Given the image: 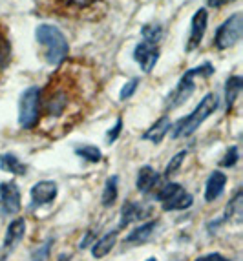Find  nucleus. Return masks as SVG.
Returning a JSON list of instances; mask_svg holds the SVG:
<instances>
[{
    "label": "nucleus",
    "instance_id": "nucleus-23",
    "mask_svg": "<svg viewBox=\"0 0 243 261\" xmlns=\"http://www.w3.org/2000/svg\"><path fill=\"white\" fill-rule=\"evenodd\" d=\"M141 33H143V40L157 44L161 39V35H163V30H161L159 24H147V26H143Z\"/></svg>",
    "mask_w": 243,
    "mask_h": 261
},
{
    "label": "nucleus",
    "instance_id": "nucleus-19",
    "mask_svg": "<svg viewBox=\"0 0 243 261\" xmlns=\"http://www.w3.org/2000/svg\"><path fill=\"white\" fill-rule=\"evenodd\" d=\"M0 168L13 175H24L28 166L24 165L15 153H2V155H0Z\"/></svg>",
    "mask_w": 243,
    "mask_h": 261
},
{
    "label": "nucleus",
    "instance_id": "nucleus-4",
    "mask_svg": "<svg viewBox=\"0 0 243 261\" xmlns=\"http://www.w3.org/2000/svg\"><path fill=\"white\" fill-rule=\"evenodd\" d=\"M40 95H42V90L39 86H30L20 95V102H18V124L24 130H31L39 122Z\"/></svg>",
    "mask_w": 243,
    "mask_h": 261
},
{
    "label": "nucleus",
    "instance_id": "nucleus-20",
    "mask_svg": "<svg viewBox=\"0 0 243 261\" xmlns=\"http://www.w3.org/2000/svg\"><path fill=\"white\" fill-rule=\"evenodd\" d=\"M117 181L119 179L113 175V177H108L106 185H104V190H103V205L104 206H110L115 203L117 199Z\"/></svg>",
    "mask_w": 243,
    "mask_h": 261
},
{
    "label": "nucleus",
    "instance_id": "nucleus-15",
    "mask_svg": "<svg viewBox=\"0 0 243 261\" xmlns=\"http://www.w3.org/2000/svg\"><path fill=\"white\" fill-rule=\"evenodd\" d=\"M156 228H157V221L143 223V225L137 226V228H134L130 234L126 236L125 243H128V245H141V243H144V241H148L150 238H152L154 232H156Z\"/></svg>",
    "mask_w": 243,
    "mask_h": 261
},
{
    "label": "nucleus",
    "instance_id": "nucleus-13",
    "mask_svg": "<svg viewBox=\"0 0 243 261\" xmlns=\"http://www.w3.org/2000/svg\"><path fill=\"white\" fill-rule=\"evenodd\" d=\"M227 185V175L223 174V172H212L210 174V177L207 179V187H205V199L208 201V203H212V201H216L217 197H222L223 194V188H225Z\"/></svg>",
    "mask_w": 243,
    "mask_h": 261
},
{
    "label": "nucleus",
    "instance_id": "nucleus-27",
    "mask_svg": "<svg viewBox=\"0 0 243 261\" xmlns=\"http://www.w3.org/2000/svg\"><path fill=\"white\" fill-rule=\"evenodd\" d=\"M137 84H139V79H132V81H128V83L123 86L121 93H119V99L121 100L130 99V97L135 93V90H137Z\"/></svg>",
    "mask_w": 243,
    "mask_h": 261
},
{
    "label": "nucleus",
    "instance_id": "nucleus-2",
    "mask_svg": "<svg viewBox=\"0 0 243 261\" xmlns=\"http://www.w3.org/2000/svg\"><path fill=\"white\" fill-rule=\"evenodd\" d=\"M217 106H220V100H217L216 93H207V95L200 100V105L192 110V113H188L187 117L179 119V121L176 122V126L170 128V130H172V134H170L172 139H179V137H188V135H192L214 112H216Z\"/></svg>",
    "mask_w": 243,
    "mask_h": 261
},
{
    "label": "nucleus",
    "instance_id": "nucleus-33",
    "mask_svg": "<svg viewBox=\"0 0 243 261\" xmlns=\"http://www.w3.org/2000/svg\"><path fill=\"white\" fill-rule=\"evenodd\" d=\"M91 240H93V230H88L86 232V238H84V240L81 241V248H86L88 245H90Z\"/></svg>",
    "mask_w": 243,
    "mask_h": 261
},
{
    "label": "nucleus",
    "instance_id": "nucleus-5",
    "mask_svg": "<svg viewBox=\"0 0 243 261\" xmlns=\"http://www.w3.org/2000/svg\"><path fill=\"white\" fill-rule=\"evenodd\" d=\"M243 35V15L234 13L230 15L222 26L217 28L216 37H214V46L217 49L232 48L236 42H239Z\"/></svg>",
    "mask_w": 243,
    "mask_h": 261
},
{
    "label": "nucleus",
    "instance_id": "nucleus-7",
    "mask_svg": "<svg viewBox=\"0 0 243 261\" xmlns=\"http://www.w3.org/2000/svg\"><path fill=\"white\" fill-rule=\"evenodd\" d=\"M134 61L141 66V70L144 73H150L154 70V66L159 61V49H157V44L152 42H139L134 49Z\"/></svg>",
    "mask_w": 243,
    "mask_h": 261
},
{
    "label": "nucleus",
    "instance_id": "nucleus-12",
    "mask_svg": "<svg viewBox=\"0 0 243 261\" xmlns=\"http://www.w3.org/2000/svg\"><path fill=\"white\" fill-rule=\"evenodd\" d=\"M148 212H150V210H148L143 203H137V201H126L121 208V223H119V226L125 228V226H128L130 223H135V221H139V219H143Z\"/></svg>",
    "mask_w": 243,
    "mask_h": 261
},
{
    "label": "nucleus",
    "instance_id": "nucleus-29",
    "mask_svg": "<svg viewBox=\"0 0 243 261\" xmlns=\"http://www.w3.org/2000/svg\"><path fill=\"white\" fill-rule=\"evenodd\" d=\"M121 130H123V119H121V117H117V121H115V126L110 128L108 134H106V143L112 144L113 141H115V139H117V137H119V134H121Z\"/></svg>",
    "mask_w": 243,
    "mask_h": 261
},
{
    "label": "nucleus",
    "instance_id": "nucleus-1",
    "mask_svg": "<svg viewBox=\"0 0 243 261\" xmlns=\"http://www.w3.org/2000/svg\"><path fill=\"white\" fill-rule=\"evenodd\" d=\"M35 39L42 46L46 62L52 66H59L68 57L69 46L64 33L52 24H40L35 30Z\"/></svg>",
    "mask_w": 243,
    "mask_h": 261
},
{
    "label": "nucleus",
    "instance_id": "nucleus-31",
    "mask_svg": "<svg viewBox=\"0 0 243 261\" xmlns=\"http://www.w3.org/2000/svg\"><path fill=\"white\" fill-rule=\"evenodd\" d=\"M196 261H229L227 257H223L222 254H207V256H201V257H198Z\"/></svg>",
    "mask_w": 243,
    "mask_h": 261
},
{
    "label": "nucleus",
    "instance_id": "nucleus-17",
    "mask_svg": "<svg viewBox=\"0 0 243 261\" xmlns=\"http://www.w3.org/2000/svg\"><path fill=\"white\" fill-rule=\"evenodd\" d=\"M157 181H159V174H157L156 170H154L152 166H143V168L139 170L135 187H137L139 192L148 194V192L152 190V188L157 185Z\"/></svg>",
    "mask_w": 243,
    "mask_h": 261
},
{
    "label": "nucleus",
    "instance_id": "nucleus-30",
    "mask_svg": "<svg viewBox=\"0 0 243 261\" xmlns=\"http://www.w3.org/2000/svg\"><path fill=\"white\" fill-rule=\"evenodd\" d=\"M68 6H75V8H86V6L93 4L97 0H64Z\"/></svg>",
    "mask_w": 243,
    "mask_h": 261
},
{
    "label": "nucleus",
    "instance_id": "nucleus-18",
    "mask_svg": "<svg viewBox=\"0 0 243 261\" xmlns=\"http://www.w3.org/2000/svg\"><path fill=\"white\" fill-rule=\"evenodd\" d=\"M243 88V79L239 75H232L225 84V110L230 112Z\"/></svg>",
    "mask_w": 243,
    "mask_h": 261
},
{
    "label": "nucleus",
    "instance_id": "nucleus-21",
    "mask_svg": "<svg viewBox=\"0 0 243 261\" xmlns=\"http://www.w3.org/2000/svg\"><path fill=\"white\" fill-rule=\"evenodd\" d=\"M75 153H77L79 157L86 159L88 163H99L101 157H103L101 150L97 148V146H93V144H83V146H77V148H75Z\"/></svg>",
    "mask_w": 243,
    "mask_h": 261
},
{
    "label": "nucleus",
    "instance_id": "nucleus-22",
    "mask_svg": "<svg viewBox=\"0 0 243 261\" xmlns=\"http://www.w3.org/2000/svg\"><path fill=\"white\" fill-rule=\"evenodd\" d=\"M227 216L229 218H234V221H241V216H243V194L238 192L234 196V199L229 203V208H227Z\"/></svg>",
    "mask_w": 243,
    "mask_h": 261
},
{
    "label": "nucleus",
    "instance_id": "nucleus-8",
    "mask_svg": "<svg viewBox=\"0 0 243 261\" xmlns=\"http://www.w3.org/2000/svg\"><path fill=\"white\" fill-rule=\"evenodd\" d=\"M207 22H208L207 9L205 8L198 9L190 22V35H188L187 51H194L201 44V40H203V37H205V31H207Z\"/></svg>",
    "mask_w": 243,
    "mask_h": 261
},
{
    "label": "nucleus",
    "instance_id": "nucleus-24",
    "mask_svg": "<svg viewBox=\"0 0 243 261\" xmlns=\"http://www.w3.org/2000/svg\"><path fill=\"white\" fill-rule=\"evenodd\" d=\"M9 61H11V44L0 33V71L8 68Z\"/></svg>",
    "mask_w": 243,
    "mask_h": 261
},
{
    "label": "nucleus",
    "instance_id": "nucleus-14",
    "mask_svg": "<svg viewBox=\"0 0 243 261\" xmlns=\"http://www.w3.org/2000/svg\"><path fill=\"white\" fill-rule=\"evenodd\" d=\"M170 128H172V122H170V119L166 117V115H163L159 121H156V124H152V126L144 132L143 139L152 141L154 144H159L161 141L166 137V134L170 132Z\"/></svg>",
    "mask_w": 243,
    "mask_h": 261
},
{
    "label": "nucleus",
    "instance_id": "nucleus-32",
    "mask_svg": "<svg viewBox=\"0 0 243 261\" xmlns=\"http://www.w3.org/2000/svg\"><path fill=\"white\" fill-rule=\"evenodd\" d=\"M207 2H208V6H210V8L220 9V8H223V6L230 4V2H234V0H207Z\"/></svg>",
    "mask_w": 243,
    "mask_h": 261
},
{
    "label": "nucleus",
    "instance_id": "nucleus-11",
    "mask_svg": "<svg viewBox=\"0 0 243 261\" xmlns=\"http://www.w3.org/2000/svg\"><path fill=\"white\" fill-rule=\"evenodd\" d=\"M26 234V221L22 218H17L9 223L8 230H6V238H4V250L6 252H13V248L17 247L22 241Z\"/></svg>",
    "mask_w": 243,
    "mask_h": 261
},
{
    "label": "nucleus",
    "instance_id": "nucleus-28",
    "mask_svg": "<svg viewBox=\"0 0 243 261\" xmlns=\"http://www.w3.org/2000/svg\"><path fill=\"white\" fill-rule=\"evenodd\" d=\"M239 159V153H238V148L236 146H230L229 152L225 153V157H223V161H222V166H234L236 163H238Z\"/></svg>",
    "mask_w": 243,
    "mask_h": 261
},
{
    "label": "nucleus",
    "instance_id": "nucleus-16",
    "mask_svg": "<svg viewBox=\"0 0 243 261\" xmlns=\"http://www.w3.org/2000/svg\"><path fill=\"white\" fill-rule=\"evenodd\" d=\"M117 236H119L117 230H110L106 236H103L99 241H95V243L91 245V256L101 259V257H104L106 254L112 252V248L117 243Z\"/></svg>",
    "mask_w": 243,
    "mask_h": 261
},
{
    "label": "nucleus",
    "instance_id": "nucleus-9",
    "mask_svg": "<svg viewBox=\"0 0 243 261\" xmlns=\"http://www.w3.org/2000/svg\"><path fill=\"white\" fill-rule=\"evenodd\" d=\"M0 203H2L6 214H17L20 210V190H18L17 183L13 181L0 183Z\"/></svg>",
    "mask_w": 243,
    "mask_h": 261
},
{
    "label": "nucleus",
    "instance_id": "nucleus-34",
    "mask_svg": "<svg viewBox=\"0 0 243 261\" xmlns=\"http://www.w3.org/2000/svg\"><path fill=\"white\" fill-rule=\"evenodd\" d=\"M147 261H157V259H156V257H148Z\"/></svg>",
    "mask_w": 243,
    "mask_h": 261
},
{
    "label": "nucleus",
    "instance_id": "nucleus-10",
    "mask_svg": "<svg viewBox=\"0 0 243 261\" xmlns=\"http://www.w3.org/2000/svg\"><path fill=\"white\" fill-rule=\"evenodd\" d=\"M57 185L53 181H39L31 188V203L35 206H44L53 203L57 197Z\"/></svg>",
    "mask_w": 243,
    "mask_h": 261
},
{
    "label": "nucleus",
    "instance_id": "nucleus-25",
    "mask_svg": "<svg viewBox=\"0 0 243 261\" xmlns=\"http://www.w3.org/2000/svg\"><path fill=\"white\" fill-rule=\"evenodd\" d=\"M185 157H187V152L183 150V152L176 153V155L170 159V163L166 165V168H165V175H166V177H170V175H172L176 170H179V166H181L183 161H185Z\"/></svg>",
    "mask_w": 243,
    "mask_h": 261
},
{
    "label": "nucleus",
    "instance_id": "nucleus-6",
    "mask_svg": "<svg viewBox=\"0 0 243 261\" xmlns=\"http://www.w3.org/2000/svg\"><path fill=\"white\" fill-rule=\"evenodd\" d=\"M157 201L163 203V210L174 212V210H185L192 205V196L181 185L168 183L156 194Z\"/></svg>",
    "mask_w": 243,
    "mask_h": 261
},
{
    "label": "nucleus",
    "instance_id": "nucleus-26",
    "mask_svg": "<svg viewBox=\"0 0 243 261\" xmlns=\"http://www.w3.org/2000/svg\"><path fill=\"white\" fill-rule=\"evenodd\" d=\"M53 241L48 240L44 245H40L39 248H35L33 254H31V261H46L50 256V247H52Z\"/></svg>",
    "mask_w": 243,
    "mask_h": 261
},
{
    "label": "nucleus",
    "instance_id": "nucleus-3",
    "mask_svg": "<svg viewBox=\"0 0 243 261\" xmlns=\"http://www.w3.org/2000/svg\"><path fill=\"white\" fill-rule=\"evenodd\" d=\"M214 73V66L210 62H205V64L198 66V68H192V70L185 71L181 79H179V83L176 84L172 92L168 93L166 97V102H165V108L166 110H174L181 106L185 100L190 99V95L196 92V79L198 77H210Z\"/></svg>",
    "mask_w": 243,
    "mask_h": 261
}]
</instances>
